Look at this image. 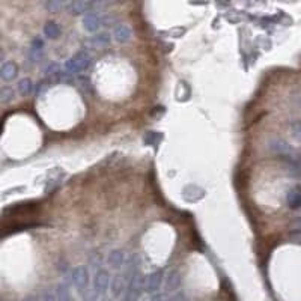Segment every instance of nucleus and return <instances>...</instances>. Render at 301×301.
<instances>
[{
    "instance_id": "obj_1",
    "label": "nucleus",
    "mask_w": 301,
    "mask_h": 301,
    "mask_svg": "<svg viewBox=\"0 0 301 301\" xmlns=\"http://www.w3.org/2000/svg\"><path fill=\"white\" fill-rule=\"evenodd\" d=\"M90 63H92L90 54L85 50H80L71 59H68L65 62V73L66 74H80V73L86 71L90 66Z\"/></svg>"
},
{
    "instance_id": "obj_2",
    "label": "nucleus",
    "mask_w": 301,
    "mask_h": 301,
    "mask_svg": "<svg viewBox=\"0 0 301 301\" xmlns=\"http://www.w3.org/2000/svg\"><path fill=\"white\" fill-rule=\"evenodd\" d=\"M89 282H90V276L85 265H79L74 270H71V283L82 295L89 291Z\"/></svg>"
},
{
    "instance_id": "obj_3",
    "label": "nucleus",
    "mask_w": 301,
    "mask_h": 301,
    "mask_svg": "<svg viewBox=\"0 0 301 301\" xmlns=\"http://www.w3.org/2000/svg\"><path fill=\"white\" fill-rule=\"evenodd\" d=\"M163 280H164L163 270H155V271L149 273L148 276L143 277V292H146L149 295L157 294L163 286Z\"/></svg>"
},
{
    "instance_id": "obj_4",
    "label": "nucleus",
    "mask_w": 301,
    "mask_h": 301,
    "mask_svg": "<svg viewBox=\"0 0 301 301\" xmlns=\"http://www.w3.org/2000/svg\"><path fill=\"white\" fill-rule=\"evenodd\" d=\"M110 282H112V276H110L109 270L99 268L93 274V292H96L99 297L107 295V292L110 289Z\"/></svg>"
},
{
    "instance_id": "obj_5",
    "label": "nucleus",
    "mask_w": 301,
    "mask_h": 301,
    "mask_svg": "<svg viewBox=\"0 0 301 301\" xmlns=\"http://www.w3.org/2000/svg\"><path fill=\"white\" fill-rule=\"evenodd\" d=\"M164 292L166 294H175L181 289L182 285V276L179 270H171L168 274H164Z\"/></svg>"
},
{
    "instance_id": "obj_6",
    "label": "nucleus",
    "mask_w": 301,
    "mask_h": 301,
    "mask_svg": "<svg viewBox=\"0 0 301 301\" xmlns=\"http://www.w3.org/2000/svg\"><path fill=\"white\" fill-rule=\"evenodd\" d=\"M96 3L93 2H85V0H77V2H65V9L71 15H86L87 12L93 11Z\"/></svg>"
},
{
    "instance_id": "obj_7",
    "label": "nucleus",
    "mask_w": 301,
    "mask_h": 301,
    "mask_svg": "<svg viewBox=\"0 0 301 301\" xmlns=\"http://www.w3.org/2000/svg\"><path fill=\"white\" fill-rule=\"evenodd\" d=\"M127 289V282H125V277L122 276L121 271H118L113 277H112V282H110V297L112 298H121L124 295Z\"/></svg>"
},
{
    "instance_id": "obj_8",
    "label": "nucleus",
    "mask_w": 301,
    "mask_h": 301,
    "mask_svg": "<svg viewBox=\"0 0 301 301\" xmlns=\"http://www.w3.org/2000/svg\"><path fill=\"white\" fill-rule=\"evenodd\" d=\"M82 23H83V27H85L86 32L95 34V32H98V29L103 24V18L99 17V14L96 11H90V12H87L86 15L83 17V21Z\"/></svg>"
},
{
    "instance_id": "obj_9",
    "label": "nucleus",
    "mask_w": 301,
    "mask_h": 301,
    "mask_svg": "<svg viewBox=\"0 0 301 301\" xmlns=\"http://www.w3.org/2000/svg\"><path fill=\"white\" fill-rule=\"evenodd\" d=\"M18 76V65L12 60H6L0 66V79L6 83L15 80Z\"/></svg>"
},
{
    "instance_id": "obj_10",
    "label": "nucleus",
    "mask_w": 301,
    "mask_h": 301,
    "mask_svg": "<svg viewBox=\"0 0 301 301\" xmlns=\"http://www.w3.org/2000/svg\"><path fill=\"white\" fill-rule=\"evenodd\" d=\"M113 38L121 44L128 43L129 40L132 38V29L129 27L128 24L121 23V24L115 26V29H113Z\"/></svg>"
},
{
    "instance_id": "obj_11",
    "label": "nucleus",
    "mask_w": 301,
    "mask_h": 301,
    "mask_svg": "<svg viewBox=\"0 0 301 301\" xmlns=\"http://www.w3.org/2000/svg\"><path fill=\"white\" fill-rule=\"evenodd\" d=\"M124 262H125V253L122 250H112L107 256V263L112 270L115 271H121L122 266H124Z\"/></svg>"
},
{
    "instance_id": "obj_12",
    "label": "nucleus",
    "mask_w": 301,
    "mask_h": 301,
    "mask_svg": "<svg viewBox=\"0 0 301 301\" xmlns=\"http://www.w3.org/2000/svg\"><path fill=\"white\" fill-rule=\"evenodd\" d=\"M270 149H271L274 154H279V155H282V157H291V155H292L291 146H289L286 142L280 140V139L271 140V142H270Z\"/></svg>"
},
{
    "instance_id": "obj_13",
    "label": "nucleus",
    "mask_w": 301,
    "mask_h": 301,
    "mask_svg": "<svg viewBox=\"0 0 301 301\" xmlns=\"http://www.w3.org/2000/svg\"><path fill=\"white\" fill-rule=\"evenodd\" d=\"M286 204L291 210H298L301 208V185H295L288 191L286 196Z\"/></svg>"
},
{
    "instance_id": "obj_14",
    "label": "nucleus",
    "mask_w": 301,
    "mask_h": 301,
    "mask_svg": "<svg viewBox=\"0 0 301 301\" xmlns=\"http://www.w3.org/2000/svg\"><path fill=\"white\" fill-rule=\"evenodd\" d=\"M63 70H62V66L59 65V63H56V62H53V63H50L47 68H45V80H48V82H57L62 76H63Z\"/></svg>"
},
{
    "instance_id": "obj_15",
    "label": "nucleus",
    "mask_w": 301,
    "mask_h": 301,
    "mask_svg": "<svg viewBox=\"0 0 301 301\" xmlns=\"http://www.w3.org/2000/svg\"><path fill=\"white\" fill-rule=\"evenodd\" d=\"M43 34L44 37L48 38V40H57L60 37V34H62V29H60V26L56 21H47L44 24Z\"/></svg>"
},
{
    "instance_id": "obj_16",
    "label": "nucleus",
    "mask_w": 301,
    "mask_h": 301,
    "mask_svg": "<svg viewBox=\"0 0 301 301\" xmlns=\"http://www.w3.org/2000/svg\"><path fill=\"white\" fill-rule=\"evenodd\" d=\"M17 90H18V93H20L21 96H29V95H32L34 90H35V83L32 82V79L24 77V79H21V80L17 83Z\"/></svg>"
},
{
    "instance_id": "obj_17",
    "label": "nucleus",
    "mask_w": 301,
    "mask_h": 301,
    "mask_svg": "<svg viewBox=\"0 0 301 301\" xmlns=\"http://www.w3.org/2000/svg\"><path fill=\"white\" fill-rule=\"evenodd\" d=\"M56 297L59 301H76L71 295V291H70V285L68 283H60L57 285L56 288Z\"/></svg>"
},
{
    "instance_id": "obj_18",
    "label": "nucleus",
    "mask_w": 301,
    "mask_h": 301,
    "mask_svg": "<svg viewBox=\"0 0 301 301\" xmlns=\"http://www.w3.org/2000/svg\"><path fill=\"white\" fill-rule=\"evenodd\" d=\"M15 99V90L9 85L0 87V104H11Z\"/></svg>"
},
{
    "instance_id": "obj_19",
    "label": "nucleus",
    "mask_w": 301,
    "mask_h": 301,
    "mask_svg": "<svg viewBox=\"0 0 301 301\" xmlns=\"http://www.w3.org/2000/svg\"><path fill=\"white\" fill-rule=\"evenodd\" d=\"M110 41H112V37H110L107 32L96 34V35H93V37L90 38L92 45H95V47H98V48H101V47H104V45H109Z\"/></svg>"
},
{
    "instance_id": "obj_20",
    "label": "nucleus",
    "mask_w": 301,
    "mask_h": 301,
    "mask_svg": "<svg viewBox=\"0 0 301 301\" xmlns=\"http://www.w3.org/2000/svg\"><path fill=\"white\" fill-rule=\"evenodd\" d=\"M44 8L48 12L56 14V12H60L62 9H65V2H62V0H50V2L44 3Z\"/></svg>"
},
{
    "instance_id": "obj_21",
    "label": "nucleus",
    "mask_w": 301,
    "mask_h": 301,
    "mask_svg": "<svg viewBox=\"0 0 301 301\" xmlns=\"http://www.w3.org/2000/svg\"><path fill=\"white\" fill-rule=\"evenodd\" d=\"M291 131H292V134L295 136V139L301 142V121H294V122L291 124Z\"/></svg>"
},
{
    "instance_id": "obj_22",
    "label": "nucleus",
    "mask_w": 301,
    "mask_h": 301,
    "mask_svg": "<svg viewBox=\"0 0 301 301\" xmlns=\"http://www.w3.org/2000/svg\"><path fill=\"white\" fill-rule=\"evenodd\" d=\"M166 301H187V297H185V294L182 291H178L175 294H169Z\"/></svg>"
},
{
    "instance_id": "obj_23",
    "label": "nucleus",
    "mask_w": 301,
    "mask_h": 301,
    "mask_svg": "<svg viewBox=\"0 0 301 301\" xmlns=\"http://www.w3.org/2000/svg\"><path fill=\"white\" fill-rule=\"evenodd\" d=\"M82 297H83V301H99V295L93 291H86Z\"/></svg>"
},
{
    "instance_id": "obj_24",
    "label": "nucleus",
    "mask_w": 301,
    "mask_h": 301,
    "mask_svg": "<svg viewBox=\"0 0 301 301\" xmlns=\"http://www.w3.org/2000/svg\"><path fill=\"white\" fill-rule=\"evenodd\" d=\"M168 295L169 294H166V292H157V294H154V295H151L148 301H166L168 300Z\"/></svg>"
},
{
    "instance_id": "obj_25",
    "label": "nucleus",
    "mask_w": 301,
    "mask_h": 301,
    "mask_svg": "<svg viewBox=\"0 0 301 301\" xmlns=\"http://www.w3.org/2000/svg\"><path fill=\"white\" fill-rule=\"evenodd\" d=\"M43 301H59L57 300V297H56V294L54 292H51V291H45L43 294Z\"/></svg>"
},
{
    "instance_id": "obj_26",
    "label": "nucleus",
    "mask_w": 301,
    "mask_h": 301,
    "mask_svg": "<svg viewBox=\"0 0 301 301\" xmlns=\"http://www.w3.org/2000/svg\"><path fill=\"white\" fill-rule=\"evenodd\" d=\"M99 301H113V298L110 295H103V297H99Z\"/></svg>"
},
{
    "instance_id": "obj_27",
    "label": "nucleus",
    "mask_w": 301,
    "mask_h": 301,
    "mask_svg": "<svg viewBox=\"0 0 301 301\" xmlns=\"http://www.w3.org/2000/svg\"><path fill=\"white\" fill-rule=\"evenodd\" d=\"M3 60H5V53H3V50L0 48V63H3Z\"/></svg>"
}]
</instances>
